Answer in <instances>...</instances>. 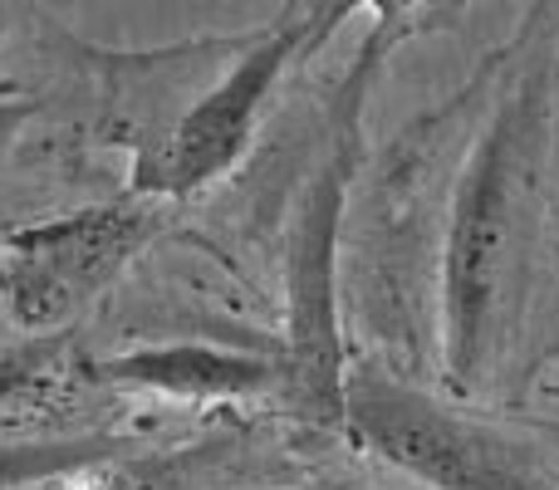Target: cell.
I'll return each instance as SVG.
<instances>
[{
	"instance_id": "cell-3",
	"label": "cell",
	"mask_w": 559,
	"mask_h": 490,
	"mask_svg": "<svg viewBox=\"0 0 559 490\" xmlns=\"http://www.w3.org/2000/svg\"><path fill=\"white\" fill-rule=\"evenodd\" d=\"M378 59L383 55L368 45L255 216V246L271 260L275 285V334L295 358L314 422L324 432H338V393L348 368L338 265H344L348 202L368 163L364 94L368 79L378 74Z\"/></svg>"
},
{
	"instance_id": "cell-5",
	"label": "cell",
	"mask_w": 559,
	"mask_h": 490,
	"mask_svg": "<svg viewBox=\"0 0 559 490\" xmlns=\"http://www.w3.org/2000/svg\"><path fill=\"white\" fill-rule=\"evenodd\" d=\"M314 45V29L305 20H289L261 39L216 45L212 59H197V69L177 64L182 104H147L133 123L128 192L187 206L236 177L261 143L285 74Z\"/></svg>"
},
{
	"instance_id": "cell-6",
	"label": "cell",
	"mask_w": 559,
	"mask_h": 490,
	"mask_svg": "<svg viewBox=\"0 0 559 490\" xmlns=\"http://www.w3.org/2000/svg\"><path fill=\"white\" fill-rule=\"evenodd\" d=\"M173 212V202L128 192L74 216L15 226L0 241V324L15 338H79L177 226Z\"/></svg>"
},
{
	"instance_id": "cell-7",
	"label": "cell",
	"mask_w": 559,
	"mask_h": 490,
	"mask_svg": "<svg viewBox=\"0 0 559 490\" xmlns=\"http://www.w3.org/2000/svg\"><path fill=\"white\" fill-rule=\"evenodd\" d=\"M192 432H206V427L143 422V417L0 432V490H35L79 471H98V466L138 462V456H153L163 446H173L177 437H192Z\"/></svg>"
},
{
	"instance_id": "cell-4",
	"label": "cell",
	"mask_w": 559,
	"mask_h": 490,
	"mask_svg": "<svg viewBox=\"0 0 559 490\" xmlns=\"http://www.w3.org/2000/svg\"><path fill=\"white\" fill-rule=\"evenodd\" d=\"M338 442L393 490H559V413L472 403L348 354Z\"/></svg>"
},
{
	"instance_id": "cell-1",
	"label": "cell",
	"mask_w": 559,
	"mask_h": 490,
	"mask_svg": "<svg viewBox=\"0 0 559 490\" xmlns=\"http://www.w3.org/2000/svg\"><path fill=\"white\" fill-rule=\"evenodd\" d=\"M348 354L472 403L559 373V0L364 163L338 265Z\"/></svg>"
},
{
	"instance_id": "cell-2",
	"label": "cell",
	"mask_w": 559,
	"mask_h": 490,
	"mask_svg": "<svg viewBox=\"0 0 559 490\" xmlns=\"http://www.w3.org/2000/svg\"><path fill=\"white\" fill-rule=\"evenodd\" d=\"M74 368L98 397L147 422H295L324 432L285 338L275 328L231 324L212 309H157L147 319L104 309L74 338Z\"/></svg>"
}]
</instances>
